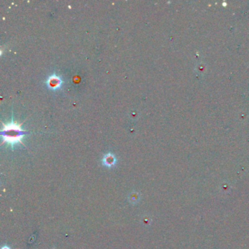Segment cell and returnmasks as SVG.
Wrapping results in <instances>:
<instances>
[{"mask_svg":"<svg viewBox=\"0 0 249 249\" xmlns=\"http://www.w3.org/2000/svg\"><path fill=\"white\" fill-rule=\"evenodd\" d=\"M21 124H17L16 122H13V120L8 124L2 123L3 128L1 131V135L3 138V143H8L11 146L18 143H22V139L25 136V134L28 133L21 128Z\"/></svg>","mask_w":249,"mask_h":249,"instance_id":"obj_1","label":"cell"},{"mask_svg":"<svg viewBox=\"0 0 249 249\" xmlns=\"http://www.w3.org/2000/svg\"><path fill=\"white\" fill-rule=\"evenodd\" d=\"M46 84L50 89L53 90V91H56L61 87L63 84V81L60 77L54 74L49 76V78L46 81Z\"/></svg>","mask_w":249,"mask_h":249,"instance_id":"obj_2","label":"cell"},{"mask_svg":"<svg viewBox=\"0 0 249 249\" xmlns=\"http://www.w3.org/2000/svg\"><path fill=\"white\" fill-rule=\"evenodd\" d=\"M116 157L112 153H107L103 158V164L107 167H112L116 164Z\"/></svg>","mask_w":249,"mask_h":249,"instance_id":"obj_3","label":"cell"},{"mask_svg":"<svg viewBox=\"0 0 249 249\" xmlns=\"http://www.w3.org/2000/svg\"><path fill=\"white\" fill-rule=\"evenodd\" d=\"M129 200L131 202H137L139 200V195L137 193H133L129 196Z\"/></svg>","mask_w":249,"mask_h":249,"instance_id":"obj_4","label":"cell"},{"mask_svg":"<svg viewBox=\"0 0 249 249\" xmlns=\"http://www.w3.org/2000/svg\"><path fill=\"white\" fill-rule=\"evenodd\" d=\"M2 249H10V248H8V247H4Z\"/></svg>","mask_w":249,"mask_h":249,"instance_id":"obj_5","label":"cell"}]
</instances>
